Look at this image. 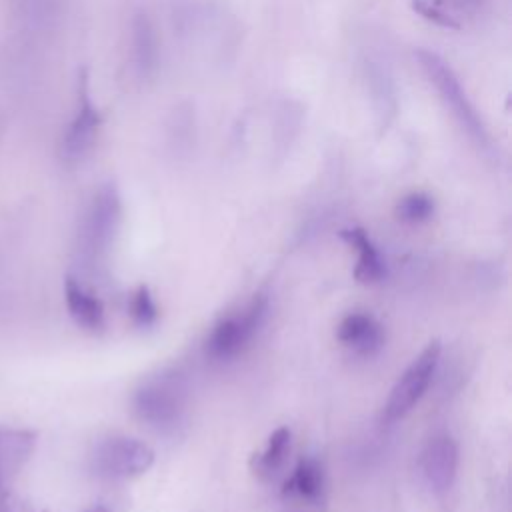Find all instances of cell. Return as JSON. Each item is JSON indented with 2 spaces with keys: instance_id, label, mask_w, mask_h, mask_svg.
<instances>
[{
  "instance_id": "cell-1",
  "label": "cell",
  "mask_w": 512,
  "mask_h": 512,
  "mask_svg": "<svg viewBox=\"0 0 512 512\" xmlns=\"http://www.w3.org/2000/svg\"><path fill=\"white\" fill-rule=\"evenodd\" d=\"M414 58L422 74L434 86V90L438 92V98L442 100L446 110L452 114L456 124L462 128V132L470 138V142L482 152H490L492 150L490 132L478 108L470 100L466 88L462 86L458 74L452 70V66L440 54L426 48L416 50Z\"/></svg>"
},
{
  "instance_id": "cell-2",
  "label": "cell",
  "mask_w": 512,
  "mask_h": 512,
  "mask_svg": "<svg viewBox=\"0 0 512 512\" xmlns=\"http://www.w3.org/2000/svg\"><path fill=\"white\" fill-rule=\"evenodd\" d=\"M122 218V202L114 184L100 186L90 198L78 228V252L86 262H98L114 242Z\"/></svg>"
},
{
  "instance_id": "cell-3",
  "label": "cell",
  "mask_w": 512,
  "mask_h": 512,
  "mask_svg": "<svg viewBox=\"0 0 512 512\" xmlns=\"http://www.w3.org/2000/svg\"><path fill=\"white\" fill-rule=\"evenodd\" d=\"M132 404L138 418L148 426L158 430H174L184 416L186 390L178 376H160L140 386Z\"/></svg>"
},
{
  "instance_id": "cell-4",
  "label": "cell",
  "mask_w": 512,
  "mask_h": 512,
  "mask_svg": "<svg viewBox=\"0 0 512 512\" xmlns=\"http://www.w3.org/2000/svg\"><path fill=\"white\" fill-rule=\"evenodd\" d=\"M266 312L268 300L258 294L242 312L220 318L206 340V354L214 360H230L238 356L264 324Z\"/></svg>"
},
{
  "instance_id": "cell-5",
  "label": "cell",
  "mask_w": 512,
  "mask_h": 512,
  "mask_svg": "<svg viewBox=\"0 0 512 512\" xmlns=\"http://www.w3.org/2000/svg\"><path fill=\"white\" fill-rule=\"evenodd\" d=\"M154 464V450L132 436L104 438L92 454V470L104 480H130Z\"/></svg>"
},
{
  "instance_id": "cell-6",
  "label": "cell",
  "mask_w": 512,
  "mask_h": 512,
  "mask_svg": "<svg viewBox=\"0 0 512 512\" xmlns=\"http://www.w3.org/2000/svg\"><path fill=\"white\" fill-rule=\"evenodd\" d=\"M440 360V342L434 340L430 342L410 364L408 368L400 374L396 384L390 390V396L384 404V420L386 422H396L404 418L424 396L428 390L434 372L438 368Z\"/></svg>"
},
{
  "instance_id": "cell-7",
  "label": "cell",
  "mask_w": 512,
  "mask_h": 512,
  "mask_svg": "<svg viewBox=\"0 0 512 512\" xmlns=\"http://www.w3.org/2000/svg\"><path fill=\"white\" fill-rule=\"evenodd\" d=\"M102 126V114L94 104L88 88V78H78V102L72 120L68 122L60 140V158L66 164L82 162L96 146L98 132Z\"/></svg>"
},
{
  "instance_id": "cell-8",
  "label": "cell",
  "mask_w": 512,
  "mask_h": 512,
  "mask_svg": "<svg viewBox=\"0 0 512 512\" xmlns=\"http://www.w3.org/2000/svg\"><path fill=\"white\" fill-rule=\"evenodd\" d=\"M460 450L450 434H436L422 450L420 468L426 484L436 494H444L452 488L458 472Z\"/></svg>"
},
{
  "instance_id": "cell-9",
  "label": "cell",
  "mask_w": 512,
  "mask_h": 512,
  "mask_svg": "<svg viewBox=\"0 0 512 512\" xmlns=\"http://www.w3.org/2000/svg\"><path fill=\"white\" fill-rule=\"evenodd\" d=\"M130 62L138 80L154 78L160 66V38L152 18L138 10L130 20Z\"/></svg>"
},
{
  "instance_id": "cell-10",
  "label": "cell",
  "mask_w": 512,
  "mask_h": 512,
  "mask_svg": "<svg viewBox=\"0 0 512 512\" xmlns=\"http://www.w3.org/2000/svg\"><path fill=\"white\" fill-rule=\"evenodd\" d=\"M338 340L360 356L376 354L384 344V330L380 322L366 312L346 314L336 330Z\"/></svg>"
},
{
  "instance_id": "cell-11",
  "label": "cell",
  "mask_w": 512,
  "mask_h": 512,
  "mask_svg": "<svg viewBox=\"0 0 512 512\" xmlns=\"http://www.w3.org/2000/svg\"><path fill=\"white\" fill-rule=\"evenodd\" d=\"M14 18L30 32H54L68 8V0H8Z\"/></svg>"
},
{
  "instance_id": "cell-12",
  "label": "cell",
  "mask_w": 512,
  "mask_h": 512,
  "mask_svg": "<svg viewBox=\"0 0 512 512\" xmlns=\"http://www.w3.org/2000/svg\"><path fill=\"white\" fill-rule=\"evenodd\" d=\"M64 300L74 322L86 330H100L104 326V304L78 278L66 276Z\"/></svg>"
},
{
  "instance_id": "cell-13",
  "label": "cell",
  "mask_w": 512,
  "mask_h": 512,
  "mask_svg": "<svg viewBox=\"0 0 512 512\" xmlns=\"http://www.w3.org/2000/svg\"><path fill=\"white\" fill-rule=\"evenodd\" d=\"M342 238L350 248L356 250L358 256L354 266V278L364 284L378 282L384 276V262L370 236L362 228H348L342 230Z\"/></svg>"
},
{
  "instance_id": "cell-14",
  "label": "cell",
  "mask_w": 512,
  "mask_h": 512,
  "mask_svg": "<svg viewBox=\"0 0 512 512\" xmlns=\"http://www.w3.org/2000/svg\"><path fill=\"white\" fill-rule=\"evenodd\" d=\"M36 436L30 430L0 428V476L6 480L16 474L32 454Z\"/></svg>"
},
{
  "instance_id": "cell-15",
  "label": "cell",
  "mask_w": 512,
  "mask_h": 512,
  "mask_svg": "<svg viewBox=\"0 0 512 512\" xmlns=\"http://www.w3.org/2000/svg\"><path fill=\"white\" fill-rule=\"evenodd\" d=\"M324 490V472L314 458H302L284 482V494L300 500H318Z\"/></svg>"
},
{
  "instance_id": "cell-16",
  "label": "cell",
  "mask_w": 512,
  "mask_h": 512,
  "mask_svg": "<svg viewBox=\"0 0 512 512\" xmlns=\"http://www.w3.org/2000/svg\"><path fill=\"white\" fill-rule=\"evenodd\" d=\"M288 450H290V430L284 426L276 428L268 436L266 446L252 458L254 474L260 478H272L284 464Z\"/></svg>"
},
{
  "instance_id": "cell-17",
  "label": "cell",
  "mask_w": 512,
  "mask_h": 512,
  "mask_svg": "<svg viewBox=\"0 0 512 512\" xmlns=\"http://www.w3.org/2000/svg\"><path fill=\"white\" fill-rule=\"evenodd\" d=\"M368 82H370L372 96L378 104V114H392L396 106V98H394V84L388 74V68L382 66L380 62H370Z\"/></svg>"
},
{
  "instance_id": "cell-18",
  "label": "cell",
  "mask_w": 512,
  "mask_h": 512,
  "mask_svg": "<svg viewBox=\"0 0 512 512\" xmlns=\"http://www.w3.org/2000/svg\"><path fill=\"white\" fill-rule=\"evenodd\" d=\"M432 214L434 200L424 192H410L396 206V216L406 224H422L430 220Z\"/></svg>"
},
{
  "instance_id": "cell-19",
  "label": "cell",
  "mask_w": 512,
  "mask_h": 512,
  "mask_svg": "<svg viewBox=\"0 0 512 512\" xmlns=\"http://www.w3.org/2000/svg\"><path fill=\"white\" fill-rule=\"evenodd\" d=\"M128 310H130V316H132L136 326L148 328L156 322L158 308H156V302H154L148 286H138L136 288V292L130 296Z\"/></svg>"
},
{
  "instance_id": "cell-20",
  "label": "cell",
  "mask_w": 512,
  "mask_h": 512,
  "mask_svg": "<svg viewBox=\"0 0 512 512\" xmlns=\"http://www.w3.org/2000/svg\"><path fill=\"white\" fill-rule=\"evenodd\" d=\"M0 512H34L22 498L18 496H6L0 502Z\"/></svg>"
},
{
  "instance_id": "cell-21",
  "label": "cell",
  "mask_w": 512,
  "mask_h": 512,
  "mask_svg": "<svg viewBox=\"0 0 512 512\" xmlns=\"http://www.w3.org/2000/svg\"><path fill=\"white\" fill-rule=\"evenodd\" d=\"M446 4H450L454 10L464 12V14H474L482 8L484 0H444Z\"/></svg>"
},
{
  "instance_id": "cell-22",
  "label": "cell",
  "mask_w": 512,
  "mask_h": 512,
  "mask_svg": "<svg viewBox=\"0 0 512 512\" xmlns=\"http://www.w3.org/2000/svg\"><path fill=\"white\" fill-rule=\"evenodd\" d=\"M88 512H108L104 506H100V504H96V506H92Z\"/></svg>"
},
{
  "instance_id": "cell-23",
  "label": "cell",
  "mask_w": 512,
  "mask_h": 512,
  "mask_svg": "<svg viewBox=\"0 0 512 512\" xmlns=\"http://www.w3.org/2000/svg\"><path fill=\"white\" fill-rule=\"evenodd\" d=\"M2 484H4V480H2V476H0V488H2Z\"/></svg>"
}]
</instances>
